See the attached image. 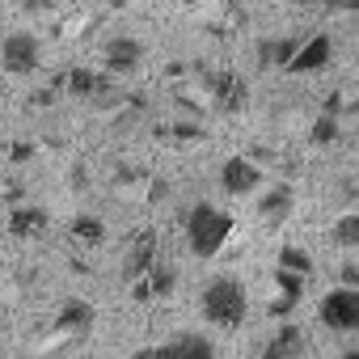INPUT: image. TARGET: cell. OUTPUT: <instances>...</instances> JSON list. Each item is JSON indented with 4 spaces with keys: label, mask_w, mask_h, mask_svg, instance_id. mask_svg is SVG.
<instances>
[{
    "label": "cell",
    "mask_w": 359,
    "mask_h": 359,
    "mask_svg": "<svg viewBox=\"0 0 359 359\" xmlns=\"http://www.w3.org/2000/svg\"><path fill=\"white\" fill-rule=\"evenodd\" d=\"M199 309L212 325L220 330H241L245 317H250V292L237 275H212L203 283V296H199Z\"/></svg>",
    "instance_id": "1"
},
{
    "label": "cell",
    "mask_w": 359,
    "mask_h": 359,
    "mask_svg": "<svg viewBox=\"0 0 359 359\" xmlns=\"http://www.w3.org/2000/svg\"><path fill=\"white\" fill-rule=\"evenodd\" d=\"M233 216L216 203H195L187 212V245L195 258H216L224 250V241L233 237Z\"/></svg>",
    "instance_id": "2"
},
{
    "label": "cell",
    "mask_w": 359,
    "mask_h": 359,
    "mask_svg": "<svg viewBox=\"0 0 359 359\" xmlns=\"http://www.w3.org/2000/svg\"><path fill=\"white\" fill-rule=\"evenodd\" d=\"M203 76V93H208V106L220 110V114H241L250 106V85L237 76V72H224V68H199Z\"/></svg>",
    "instance_id": "3"
},
{
    "label": "cell",
    "mask_w": 359,
    "mask_h": 359,
    "mask_svg": "<svg viewBox=\"0 0 359 359\" xmlns=\"http://www.w3.org/2000/svg\"><path fill=\"white\" fill-rule=\"evenodd\" d=\"M0 68L9 76H34L43 68V47L30 30H13L0 39Z\"/></svg>",
    "instance_id": "4"
},
{
    "label": "cell",
    "mask_w": 359,
    "mask_h": 359,
    "mask_svg": "<svg viewBox=\"0 0 359 359\" xmlns=\"http://www.w3.org/2000/svg\"><path fill=\"white\" fill-rule=\"evenodd\" d=\"M317 317L334 334H359V292H351V287L325 292L321 304H317Z\"/></svg>",
    "instance_id": "5"
},
{
    "label": "cell",
    "mask_w": 359,
    "mask_h": 359,
    "mask_svg": "<svg viewBox=\"0 0 359 359\" xmlns=\"http://www.w3.org/2000/svg\"><path fill=\"white\" fill-rule=\"evenodd\" d=\"M161 258V241H156V229H140L131 241H127V250H123V262H118V275L127 279V283H140L148 271H152V262Z\"/></svg>",
    "instance_id": "6"
},
{
    "label": "cell",
    "mask_w": 359,
    "mask_h": 359,
    "mask_svg": "<svg viewBox=\"0 0 359 359\" xmlns=\"http://www.w3.org/2000/svg\"><path fill=\"white\" fill-rule=\"evenodd\" d=\"M220 187H224V195L245 199V195H254L258 187H266V169H258L245 152H237V156H229V161L220 165Z\"/></svg>",
    "instance_id": "7"
},
{
    "label": "cell",
    "mask_w": 359,
    "mask_h": 359,
    "mask_svg": "<svg viewBox=\"0 0 359 359\" xmlns=\"http://www.w3.org/2000/svg\"><path fill=\"white\" fill-rule=\"evenodd\" d=\"M102 64H106V76H114V81L118 76H135L140 64H144V43L131 39V34H114L102 47Z\"/></svg>",
    "instance_id": "8"
},
{
    "label": "cell",
    "mask_w": 359,
    "mask_h": 359,
    "mask_svg": "<svg viewBox=\"0 0 359 359\" xmlns=\"http://www.w3.org/2000/svg\"><path fill=\"white\" fill-rule=\"evenodd\" d=\"M304 275H292V271H279L275 266V296H271V304H266V313L275 317V321H287L292 313H296V304L304 300Z\"/></svg>",
    "instance_id": "9"
},
{
    "label": "cell",
    "mask_w": 359,
    "mask_h": 359,
    "mask_svg": "<svg viewBox=\"0 0 359 359\" xmlns=\"http://www.w3.org/2000/svg\"><path fill=\"white\" fill-rule=\"evenodd\" d=\"M93 317L97 313H93L89 300H64L55 321H51V330H55V338H85L93 330Z\"/></svg>",
    "instance_id": "10"
},
{
    "label": "cell",
    "mask_w": 359,
    "mask_h": 359,
    "mask_svg": "<svg viewBox=\"0 0 359 359\" xmlns=\"http://www.w3.org/2000/svg\"><path fill=\"white\" fill-rule=\"evenodd\" d=\"M292 208H296V187L292 182H271L262 191V199H258V220L275 229V224H283L292 216Z\"/></svg>",
    "instance_id": "11"
},
{
    "label": "cell",
    "mask_w": 359,
    "mask_h": 359,
    "mask_svg": "<svg viewBox=\"0 0 359 359\" xmlns=\"http://www.w3.org/2000/svg\"><path fill=\"white\" fill-rule=\"evenodd\" d=\"M173 287H177V266L165 262V258H156L152 271L140 283H131V296L135 300H165V296H173Z\"/></svg>",
    "instance_id": "12"
},
{
    "label": "cell",
    "mask_w": 359,
    "mask_h": 359,
    "mask_svg": "<svg viewBox=\"0 0 359 359\" xmlns=\"http://www.w3.org/2000/svg\"><path fill=\"white\" fill-rule=\"evenodd\" d=\"M304 351H309L304 330H300L296 321H283V325L271 334V342L262 346V359H304Z\"/></svg>",
    "instance_id": "13"
},
{
    "label": "cell",
    "mask_w": 359,
    "mask_h": 359,
    "mask_svg": "<svg viewBox=\"0 0 359 359\" xmlns=\"http://www.w3.org/2000/svg\"><path fill=\"white\" fill-rule=\"evenodd\" d=\"M156 359H216V342L203 334H177L156 346Z\"/></svg>",
    "instance_id": "14"
},
{
    "label": "cell",
    "mask_w": 359,
    "mask_h": 359,
    "mask_svg": "<svg viewBox=\"0 0 359 359\" xmlns=\"http://www.w3.org/2000/svg\"><path fill=\"white\" fill-rule=\"evenodd\" d=\"M330 55H334L330 34H313V39H304V43L296 47V55H292L287 72H321V68L330 64Z\"/></svg>",
    "instance_id": "15"
},
{
    "label": "cell",
    "mask_w": 359,
    "mask_h": 359,
    "mask_svg": "<svg viewBox=\"0 0 359 359\" xmlns=\"http://www.w3.org/2000/svg\"><path fill=\"white\" fill-rule=\"evenodd\" d=\"M47 224H51V216H47L43 208L18 203V208L9 212V233H13V237H43V233H47Z\"/></svg>",
    "instance_id": "16"
},
{
    "label": "cell",
    "mask_w": 359,
    "mask_h": 359,
    "mask_svg": "<svg viewBox=\"0 0 359 359\" xmlns=\"http://www.w3.org/2000/svg\"><path fill=\"white\" fill-rule=\"evenodd\" d=\"M296 47H300V39H262V43H258V68H262V72L287 68L292 55H296Z\"/></svg>",
    "instance_id": "17"
},
{
    "label": "cell",
    "mask_w": 359,
    "mask_h": 359,
    "mask_svg": "<svg viewBox=\"0 0 359 359\" xmlns=\"http://www.w3.org/2000/svg\"><path fill=\"white\" fill-rule=\"evenodd\" d=\"M330 241H334L338 250H359V208L338 212V220H334V229H330Z\"/></svg>",
    "instance_id": "18"
},
{
    "label": "cell",
    "mask_w": 359,
    "mask_h": 359,
    "mask_svg": "<svg viewBox=\"0 0 359 359\" xmlns=\"http://www.w3.org/2000/svg\"><path fill=\"white\" fill-rule=\"evenodd\" d=\"M152 135H156V140H177V144H199V140H208V131H203L199 123H187V118L161 123V127H152Z\"/></svg>",
    "instance_id": "19"
},
{
    "label": "cell",
    "mask_w": 359,
    "mask_h": 359,
    "mask_svg": "<svg viewBox=\"0 0 359 359\" xmlns=\"http://www.w3.org/2000/svg\"><path fill=\"white\" fill-rule=\"evenodd\" d=\"M68 233H72V241H81V245H102V241H106V224H102L97 216H72Z\"/></svg>",
    "instance_id": "20"
},
{
    "label": "cell",
    "mask_w": 359,
    "mask_h": 359,
    "mask_svg": "<svg viewBox=\"0 0 359 359\" xmlns=\"http://www.w3.org/2000/svg\"><path fill=\"white\" fill-rule=\"evenodd\" d=\"M279 271H292V275H313V254L300 250V245H283L279 250Z\"/></svg>",
    "instance_id": "21"
},
{
    "label": "cell",
    "mask_w": 359,
    "mask_h": 359,
    "mask_svg": "<svg viewBox=\"0 0 359 359\" xmlns=\"http://www.w3.org/2000/svg\"><path fill=\"white\" fill-rule=\"evenodd\" d=\"M309 140H313L317 148H325V144H338V140H342V123H338L334 114H321V118H313V131H309Z\"/></svg>",
    "instance_id": "22"
},
{
    "label": "cell",
    "mask_w": 359,
    "mask_h": 359,
    "mask_svg": "<svg viewBox=\"0 0 359 359\" xmlns=\"http://www.w3.org/2000/svg\"><path fill=\"white\" fill-rule=\"evenodd\" d=\"M338 287H351V292H359V254L342 258V266H338Z\"/></svg>",
    "instance_id": "23"
},
{
    "label": "cell",
    "mask_w": 359,
    "mask_h": 359,
    "mask_svg": "<svg viewBox=\"0 0 359 359\" xmlns=\"http://www.w3.org/2000/svg\"><path fill=\"white\" fill-rule=\"evenodd\" d=\"M60 93H64V72H60V76H55V81H51L47 89H39V93H34V106H51V102H55Z\"/></svg>",
    "instance_id": "24"
},
{
    "label": "cell",
    "mask_w": 359,
    "mask_h": 359,
    "mask_svg": "<svg viewBox=\"0 0 359 359\" xmlns=\"http://www.w3.org/2000/svg\"><path fill=\"white\" fill-rule=\"evenodd\" d=\"M9 156H13V161H30V156H34V144H13Z\"/></svg>",
    "instance_id": "25"
},
{
    "label": "cell",
    "mask_w": 359,
    "mask_h": 359,
    "mask_svg": "<svg viewBox=\"0 0 359 359\" xmlns=\"http://www.w3.org/2000/svg\"><path fill=\"white\" fill-rule=\"evenodd\" d=\"M321 5H330V9H355V0H321Z\"/></svg>",
    "instance_id": "26"
},
{
    "label": "cell",
    "mask_w": 359,
    "mask_h": 359,
    "mask_svg": "<svg viewBox=\"0 0 359 359\" xmlns=\"http://www.w3.org/2000/svg\"><path fill=\"white\" fill-rule=\"evenodd\" d=\"M131 359H156V346H140V351H135Z\"/></svg>",
    "instance_id": "27"
},
{
    "label": "cell",
    "mask_w": 359,
    "mask_h": 359,
    "mask_svg": "<svg viewBox=\"0 0 359 359\" xmlns=\"http://www.w3.org/2000/svg\"><path fill=\"white\" fill-rule=\"evenodd\" d=\"M342 359H359V346H355V351H346V355H342Z\"/></svg>",
    "instance_id": "28"
},
{
    "label": "cell",
    "mask_w": 359,
    "mask_h": 359,
    "mask_svg": "<svg viewBox=\"0 0 359 359\" xmlns=\"http://www.w3.org/2000/svg\"><path fill=\"white\" fill-rule=\"evenodd\" d=\"M292 5H317V0H292Z\"/></svg>",
    "instance_id": "29"
},
{
    "label": "cell",
    "mask_w": 359,
    "mask_h": 359,
    "mask_svg": "<svg viewBox=\"0 0 359 359\" xmlns=\"http://www.w3.org/2000/svg\"><path fill=\"white\" fill-rule=\"evenodd\" d=\"M110 5H127V0H110Z\"/></svg>",
    "instance_id": "30"
}]
</instances>
